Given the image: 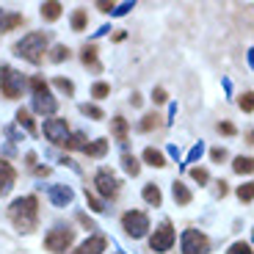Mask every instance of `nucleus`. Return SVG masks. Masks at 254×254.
<instances>
[{
    "instance_id": "f257e3e1",
    "label": "nucleus",
    "mask_w": 254,
    "mask_h": 254,
    "mask_svg": "<svg viewBox=\"0 0 254 254\" xmlns=\"http://www.w3.org/2000/svg\"><path fill=\"white\" fill-rule=\"evenodd\" d=\"M8 221L14 224L17 232L31 235L33 229H36V221H39V199L33 196V193L14 199V202L8 204Z\"/></svg>"
},
{
    "instance_id": "f03ea898",
    "label": "nucleus",
    "mask_w": 254,
    "mask_h": 254,
    "mask_svg": "<svg viewBox=\"0 0 254 254\" xmlns=\"http://www.w3.org/2000/svg\"><path fill=\"white\" fill-rule=\"evenodd\" d=\"M47 47H50V39H47L42 31H31V33H25V36L19 39V42H14V47H11V50H14V56L25 58L28 64L39 66V64L45 61Z\"/></svg>"
},
{
    "instance_id": "7ed1b4c3",
    "label": "nucleus",
    "mask_w": 254,
    "mask_h": 254,
    "mask_svg": "<svg viewBox=\"0 0 254 254\" xmlns=\"http://www.w3.org/2000/svg\"><path fill=\"white\" fill-rule=\"evenodd\" d=\"M28 89H31V94H33V111H36L39 116L53 119V114L58 111V102L50 91V83L42 75H33V77H28Z\"/></svg>"
},
{
    "instance_id": "20e7f679",
    "label": "nucleus",
    "mask_w": 254,
    "mask_h": 254,
    "mask_svg": "<svg viewBox=\"0 0 254 254\" xmlns=\"http://www.w3.org/2000/svg\"><path fill=\"white\" fill-rule=\"evenodd\" d=\"M25 91H28V77L19 69H14L11 64H0V94L14 102Z\"/></svg>"
},
{
    "instance_id": "39448f33",
    "label": "nucleus",
    "mask_w": 254,
    "mask_h": 254,
    "mask_svg": "<svg viewBox=\"0 0 254 254\" xmlns=\"http://www.w3.org/2000/svg\"><path fill=\"white\" fill-rule=\"evenodd\" d=\"M75 243V229L69 224H56L45 235V252L50 254H66V249Z\"/></svg>"
},
{
    "instance_id": "423d86ee",
    "label": "nucleus",
    "mask_w": 254,
    "mask_h": 254,
    "mask_svg": "<svg viewBox=\"0 0 254 254\" xmlns=\"http://www.w3.org/2000/svg\"><path fill=\"white\" fill-rule=\"evenodd\" d=\"M94 188H97V193H100V199L114 202L116 193H119V188H122V183H119V177L114 174V169L102 166V169H97V174H94Z\"/></svg>"
},
{
    "instance_id": "0eeeda50",
    "label": "nucleus",
    "mask_w": 254,
    "mask_h": 254,
    "mask_svg": "<svg viewBox=\"0 0 254 254\" xmlns=\"http://www.w3.org/2000/svg\"><path fill=\"white\" fill-rule=\"evenodd\" d=\"M122 229H125L133 241H138V238H144L146 232H149V216L141 213V210H125V213H122Z\"/></svg>"
},
{
    "instance_id": "6e6552de",
    "label": "nucleus",
    "mask_w": 254,
    "mask_h": 254,
    "mask_svg": "<svg viewBox=\"0 0 254 254\" xmlns=\"http://www.w3.org/2000/svg\"><path fill=\"white\" fill-rule=\"evenodd\" d=\"M174 243H177V235H174V224L166 218V221L160 224L158 229H155L152 235H149V249H152L155 254H166V252H172Z\"/></svg>"
},
{
    "instance_id": "1a4fd4ad",
    "label": "nucleus",
    "mask_w": 254,
    "mask_h": 254,
    "mask_svg": "<svg viewBox=\"0 0 254 254\" xmlns=\"http://www.w3.org/2000/svg\"><path fill=\"white\" fill-rule=\"evenodd\" d=\"M180 249H183V254H207L210 252V241L204 232H199L196 227H188L180 235Z\"/></svg>"
},
{
    "instance_id": "9d476101",
    "label": "nucleus",
    "mask_w": 254,
    "mask_h": 254,
    "mask_svg": "<svg viewBox=\"0 0 254 254\" xmlns=\"http://www.w3.org/2000/svg\"><path fill=\"white\" fill-rule=\"evenodd\" d=\"M42 133L50 144H64V141L69 138V122L61 119V116H53V119H45V127H42Z\"/></svg>"
},
{
    "instance_id": "9b49d317",
    "label": "nucleus",
    "mask_w": 254,
    "mask_h": 254,
    "mask_svg": "<svg viewBox=\"0 0 254 254\" xmlns=\"http://www.w3.org/2000/svg\"><path fill=\"white\" fill-rule=\"evenodd\" d=\"M47 199H50L53 207H69L72 199H75V190H72L69 185L58 183V185H50V188H47Z\"/></svg>"
},
{
    "instance_id": "f8f14e48",
    "label": "nucleus",
    "mask_w": 254,
    "mask_h": 254,
    "mask_svg": "<svg viewBox=\"0 0 254 254\" xmlns=\"http://www.w3.org/2000/svg\"><path fill=\"white\" fill-rule=\"evenodd\" d=\"M105 249H108V238L105 235H89L72 254H105Z\"/></svg>"
},
{
    "instance_id": "ddd939ff",
    "label": "nucleus",
    "mask_w": 254,
    "mask_h": 254,
    "mask_svg": "<svg viewBox=\"0 0 254 254\" xmlns=\"http://www.w3.org/2000/svg\"><path fill=\"white\" fill-rule=\"evenodd\" d=\"M14 183H17V169L6 158H0V196H6L14 188Z\"/></svg>"
},
{
    "instance_id": "4468645a",
    "label": "nucleus",
    "mask_w": 254,
    "mask_h": 254,
    "mask_svg": "<svg viewBox=\"0 0 254 254\" xmlns=\"http://www.w3.org/2000/svg\"><path fill=\"white\" fill-rule=\"evenodd\" d=\"M80 61H83V66H86L89 72H94V75H100V72L105 69V66L100 64V58H97V45H86V47H83V50H80Z\"/></svg>"
},
{
    "instance_id": "2eb2a0df",
    "label": "nucleus",
    "mask_w": 254,
    "mask_h": 254,
    "mask_svg": "<svg viewBox=\"0 0 254 254\" xmlns=\"http://www.w3.org/2000/svg\"><path fill=\"white\" fill-rule=\"evenodd\" d=\"M25 22V17L19 11H6V8H0V33H8L14 28H19Z\"/></svg>"
},
{
    "instance_id": "dca6fc26",
    "label": "nucleus",
    "mask_w": 254,
    "mask_h": 254,
    "mask_svg": "<svg viewBox=\"0 0 254 254\" xmlns=\"http://www.w3.org/2000/svg\"><path fill=\"white\" fill-rule=\"evenodd\" d=\"M39 14H42V19H45V22H58V19H61V14H64V3H58V0H47V3H42Z\"/></svg>"
},
{
    "instance_id": "f3484780",
    "label": "nucleus",
    "mask_w": 254,
    "mask_h": 254,
    "mask_svg": "<svg viewBox=\"0 0 254 254\" xmlns=\"http://www.w3.org/2000/svg\"><path fill=\"white\" fill-rule=\"evenodd\" d=\"M83 155L86 158H105L108 155V138H94L86 144V149H83Z\"/></svg>"
},
{
    "instance_id": "a211bd4d",
    "label": "nucleus",
    "mask_w": 254,
    "mask_h": 254,
    "mask_svg": "<svg viewBox=\"0 0 254 254\" xmlns=\"http://www.w3.org/2000/svg\"><path fill=\"white\" fill-rule=\"evenodd\" d=\"M172 196H174V202H177L180 207H185V204L193 199V196H190V190H188V185L180 183V180H174V183H172Z\"/></svg>"
},
{
    "instance_id": "6ab92c4d",
    "label": "nucleus",
    "mask_w": 254,
    "mask_h": 254,
    "mask_svg": "<svg viewBox=\"0 0 254 254\" xmlns=\"http://www.w3.org/2000/svg\"><path fill=\"white\" fill-rule=\"evenodd\" d=\"M69 25H72L75 33H83L86 28H89V11H86V8H75L72 17H69Z\"/></svg>"
},
{
    "instance_id": "aec40b11",
    "label": "nucleus",
    "mask_w": 254,
    "mask_h": 254,
    "mask_svg": "<svg viewBox=\"0 0 254 254\" xmlns=\"http://www.w3.org/2000/svg\"><path fill=\"white\" fill-rule=\"evenodd\" d=\"M141 196H144L146 204H152V207H160V202H163V193H160V188L155 183H146L144 190H141Z\"/></svg>"
},
{
    "instance_id": "412c9836",
    "label": "nucleus",
    "mask_w": 254,
    "mask_h": 254,
    "mask_svg": "<svg viewBox=\"0 0 254 254\" xmlns=\"http://www.w3.org/2000/svg\"><path fill=\"white\" fill-rule=\"evenodd\" d=\"M17 125L19 127H25L31 135H39V127H36V122H33V114L28 108H19L17 111Z\"/></svg>"
},
{
    "instance_id": "4be33fe9",
    "label": "nucleus",
    "mask_w": 254,
    "mask_h": 254,
    "mask_svg": "<svg viewBox=\"0 0 254 254\" xmlns=\"http://www.w3.org/2000/svg\"><path fill=\"white\" fill-rule=\"evenodd\" d=\"M141 160H144L146 166H152V169H163V166H166V158L155 149V146H146L144 155H141Z\"/></svg>"
},
{
    "instance_id": "5701e85b",
    "label": "nucleus",
    "mask_w": 254,
    "mask_h": 254,
    "mask_svg": "<svg viewBox=\"0 0 254 254\" xmlns=\"http://www.w3.org/2000/svg\"><path fill=\"white\" fill-rule=\"evenodd\" d=\"M86 144H89V135L83 133V130H75V133H69V138L64 141V146H66V149H86Z\"/></svg>"
},
{
    "instance_id": "b1692460",
    "label": "nucleus",
    "mask_w": 254,
    "mask_h": 254,
    "mask_svg": "<svg viewBox=\"0 0 254 254\" xmlns=\"http://www.w3.org/2000/svg\"><path fill=\"white\" fill-rule=\"evenodd\" d=\"M232 169H235V174H252L254 172V158L252 155H238V158L232 160Z\"/></svg>"
},
{
    "instance_id": "393cba45",
    "label": "nucleus",
    "mask_w": 254,
    "mask_h": 254,
    "mask_svg": "<svg viewBox=\"0 0 254 254\" xmlns=\"http://www.w3.org/2000/svg\"><path fill=\"white\" fill-rule=\"evenodd\" d=\"M111 133H114L119 141L127 138V133H130V125H127L125 116H114V119H111Z\"/></svg>"
},
{
    "instance_id": "a878e982",
    "label": "nucleus",
    "mask_w": 254,
    "mask_h": 254,
    "mask_svg": "<svg viewBox=\"0 0 254 254\" xmlns=\"http://www.w3.org/2000/svg\"><path fill=\"white\" fill-rule=\"evenodd\" d=\"M122 169H125V174L127 177H138V172H141V163H138V158H133V155H122Z\"/></svg>"
},
{
    "instance_id": "bb28decb",
    "label": "nucleus",
    "mask_w": 254,
    "mask_h": 254,
    "mask_svg": "<svg viewBox=\"0 0 254 254\" xmlns=\"http://www.w3.org/2000/svg\"><path fill=\"white\" fill-rule=\"evenodd\" d=\"M50 86H56L64 97H75V83H72L69 77H53Z\"/></svg>"
},
{
    "instance_id": "cd10ccee",
    "label": "nucleus",
    "mask_w": 254,
    "mask_h": 254,
    "mask_svg": "<svg viewBox=\"0 0 254 254\" xmlns=\"http://www.w3.org/2000/svg\"><path fill=\"white\" fill-rule=\"evenodd\" d=\"M77 111H80L83 116H89V119H94V122H102V119H105L102 108H100V105H94V102H83V105H80Z\"/></svg>"
},
{
    "instance_id": "c85d7f7f",
    "label": "nucleus",
    "mask_w": 254,
    "mask_h": 254,
    "mask_svg": "<svg viewBox=\"0 0 254 254\" xmlns=\"http://www.w3.org/2000/svg\"><path fill=\"white\" fill-rule=\"evenodd\" d=\"M158 125H160V116L155 114V111H149V114L138 122V133H149V130H155Z\"/></svg>"
},
{
    "instance_id": "c756f323",
    "label": "nucleus",
    "mask_w": 254,
    "mask_h": 254,
    "mask_svg": "<svg viewBox=\"0 0 254 254\" xmlns=\"http://www.w3.org/2000/svg\"><path fill=\"white\" fill-rule=\"evenodd\" d=\"M69 58H72V50L66 45H56L50 50V61L53 64H64V61H69Z\"/></svg>"
},
{
    "instance_id": "7c9ffc66",
    "label": "nucleus",
    "mask_w": 254,
    "mask_h": 254,
    "mask_svg": "<svg viewBox=\"0 0 254 254\" xmlns=\"http://www.w3.org/2000/svg\"><path fill=\"white\" fill-rule=\"evenodd\" d=\"M91 97H94V100H105V97H111V86L105 80L91 83Z\"/></svg>"
},
{
    "instance_id": "2f4dec72",
    "label": "nucleus",
    "mask_w": 254,
    "mask_h": 254,
    "mask_svg": "<svg viewBox=\"0 0 254 254\" xmlns=\"http://www.w3.org/2000/svg\"><path fill=\"white\" fill-rule=\"evenodd\" d=\"M238 199H241L243 204L254 202V183H243L241 188H238Z\"/></svg>"
},
{
    "instance_id": "473e14b6",
    "label": "nucleus",
    "mask_w": 254,
    "mask_h": 254,
    "mask_svg": "<svg viewBox=\"0 0 254 254\" xmlns=\"http://www.w3.org/2000/svg\"><path fill=\"white\" fill-rule=\"evenodd\" d=\"M188 177L193 180L196 185H207V183H210V174H207V169H199V166H196V169H190V172H188Z\"/></svg>"
},
{
    "instance_id": "72a5a7b5",
    "label": "nucleus",
    "mask_w": 254,
    "mask_h": 254,
    "mask_svg": "<svg viewBox=\"0 0 254 254\" xmlns=\"http://www.w3.org/2000/svg\"><path fill=\"white\" fill-rule=\"evenodd\" d=\"M238 105H241L243 114H252L254 111V91H246V94L238 97Z\"/></svg>"
},
{
    "instance_id": "f704fd0d",
    "label": "nucleus",
    "mask_w": 254,
    "mask_h": 254,
    "mask_svg": "<svg viewBox=\"0 0 254 254\" xmlns=\"http://www.w3.org/2000/svg\"><path fill=\"white\" fill-rule=\"evenodd\" d=\"M86 204H89V207L94 210V213H105V210H108V204L100 202V199H97L94 193H89V188H86Z\"/></svg>"
},
{
    "instance_id": "c9c22d12",
    "label": "nucleus",
    "mask_w": 254,
    "mask_h": 254,
    "mask_svg": "<svg viewBox=\"0 0 254 254\" xmlns=\"http://www.w3.org/2000/svg\"><path fill=\"white\" fill-rule=\"evenodd\" d=\"M227 254H254V252H252V246H249L246 241H235L232 246H229Z\"/></svg>"
},
{
    "instance_id": "e433bc0d",
    "label": "nucleus",
    "mask_w": 254,
    "mask_h": 254,
    "mask_svg": "<svg viewBox=\"0 0 254 254\" xmlns=\"http://www.w3.org/2000/svg\"><path fill=\"white\" fill-rule=\"evenodd\" d=\"M227 149H224V146H213V149H210V160H213V163H224V160H227Z\"/></svg>"
},
{
    "instance_id": "4c0bfd02",
    "label": "nucleus",
    "mask_w": 254,
    "mask_h": 254,
    "mask_svg": "<svg viewBox=\"0 0 254 254\" xmlns=\"http://www.w3.org/2000/svg\"><path fill=\"white\" fill-rule=\"evenodd\" d=\"M218 133L221 135H238V127L232 122H218Z\"/></svg>"
},
{
    "instance_id": "58836bf2",
    "label": "nucleus",
    "mask_w": 254,
    "mask_h": 254,
    "mask_svg": "<svg viewBox=\"0 0 254 254\" xmlns=\"http://www.w3.org/2000/svg\"><path fill=\"white\" fill-rule=\"evenodd\" d=\"M202 152H204V144H202V141H199V144H193V146H190V152H188V163L199 160V158H202Z\"/></svg>"
},
{
    "instance_id": "ea45409f",
    "label": "nucleus",
    "mask_w": 254,
    "mask_h": 254,
    "mask_svg": "<svg viewBox=\"0 0 254 254\" xmlns=\"http://www.w3.org/2000/svg\"><path fill=\"white\" fill-rule=\"evenodd\" d=\"M152 102L155 105H163V102H169V94L163 89H152Z\"/></svg>"
},
{
    "instance_id": "a19ab883",
    "label": "nucleus",
    "mask_w": 254,
    "mask_h": 254,
    "mask_svg": "<svg viewBox=\"0 0 254 254\" xmlns=\"http://www.w3.org/2000/svg\"><path fill=\"white\" fill-rule=\"evenodd\" d=\"M97 8H100V11H105V14H114V0H100V3H97Z\"/></svg>"
},
{
    "instance_id": "79ce46f5",
    "label": "nucleus",
    "mask_w": 254,
    "mask_h": 254,
    "mask_svg": "<svg viewBox=\"0 0 254 254\" xmlns=\"http://www.w3.org/2000/svg\"><path fill=\"white\" fill-rule=\"evenodd\" d=\"M130 8H133V0H127V3H122V6H116V8H114V14H116V17H122V14H127Z\"/></svg>"
},
{
    "instance_id": "37998d69",
    "label": "nucleus",
    "mask_w": 254,
    "mask_h": 254,
    "mask_svg": "<svg viewBox=\"0 0 254 254\" xmlns=\"http://www.w3.org/2000/svg\"><path fill=\"white\" fill-rule=\"evenodd\" d=\"M227 190H229V185H227V183H216V196H218V199L227 196Z\"/></svg>"
},
{
    "instance_id": "c03bdc74",
    "label": "nucleus",
    "mask_w": 254,
    "mask_h": 254,
    "mask_svg": "<svg viewBox=\"0 0 254 254\" xmlns=\"http://www.w3.org/2000/svg\"><path fill=\"white\" fill-rule=\"evenodd\" d=\"M77 221H80V224H83V227H86V229H94V221H91L89 216H83V213H77Z\"/></svg>"
},
{
    "instance_id": "a18cd8bd",
    "label": "nucleus",
    "mask_w": 254,
    "mask_h": 254,
    "mask_svg": "<svg viewBox=\"0 0 254 254\" xmlns=\"http://www.w3.org/2000/svg\"><path fill=\"white\" fill-rule=\"evenodd\" d=\"M33 174H36V177H50V166H36Z\"/></svg>"
},
{
    "instance_id": "49530a36",
    "label": "nucleus",
    "mask_w": 254,
    "mask_h": 254,
    "mask_svg": "<svg viewBox=\"0 0 254 254\" xmlns=\"http://www.w3.org/2000/svg\"><path fill=\"white\" fill-rule=\"evenodd\" d=\"M58 163H61V166H69V169H75V172H77V163H75L72 158H66V155H64V158H58Z\"/></svg>"
},
{
    "instance_id": "de8ad7c7",
    "label": "nucleus",
    "mask_w": 254,
    "mask_h": 254,
    "mask_svg": "<svg viewBox=\"0 0 254 254\" xmlns=\"http://www.w3.org/2000/svg\"><path fill=\"white\" fill-rule=\"evenodd\" d=\"M3 155H6V160H8V158H14V155H17V149H14V144H6V146H3Z\"/></svg>"
},
{
    "instance_id": "09e8293b",
    "label": "nucleus",
    "mask_w": 254,
    "mask_h": 254,
    "mask_svg": "<svg viewBox=\"0 0 254 254\" xmlns=\"http://www.w3.org/2000/svg\"><path fill=\"white\" fill-rule=\"evenodd\" d=\"M169 155H172L174 160H180V149H177V146H174V144H169Z\"/></svg>"
},
{
    "instance_id": "8fccbe9b",
    "label": "nucleus",
    "mask_w": 254,
    "mask_h": 254,
    "mask_svg": "<svg viewBox=\"0 0 254 254\" xmlns=\"http://www.w3.org/2000/svg\"><path fill=\"white\" fill-rule=\"evenodd\" d=\"M130 102H133L135 108H138V105H141V94H133V97H130Z\"/></svg>"
},
{
    "instance_id": "3c124183",
    "label": "nucleus",
    "mask_w": 254,
    "mask_h": 254,
    "mask_svg": "<svg viewBox=\"0 0 254 254\" xmlns=\"http://www.w3.org/2000/svg\"><path fill=\"white\" fill-rule=\"evenodd\" d=\"M249 64H252V66H254V47H252V50H249Z\"/></svg>"
},
{
    "instance_id": "603ef678",
    "label": "nucleus",
    "mask_w": 254,
    "mask_h": 254,
    "mask_svg": "<svg viewBox=\"0 0 254 254\" xmlns=\"http://www.w3.org/2000/svg\"><path fill=\"white\" fill-rule=\"evenodd\" d=\"M249 141H252V144H254V130H249Z\"/></svg>"
},
{
    "instance_id": "864d4df0",
    "label": "nucleus",
    "mask_w": 254,
    "mask_h": 254,
    "mask_svg": "<svg viewBox=\"0 0 254 254\" xmlns=\"http://www.w3.org/2000/svg\"><path fill=\"white\" fill-rule=\"evenodd\" d=\"M252 243H254V229H252Z\"/></svg>"
},
{
    "instance_id": "5fc2aeb1",
    "label": "nucleus",
    "mask_w": 254,
    "mask_h": 254,
    "mask_svg": "<svg viewBox=\"0 0 254 254\" xmlns=\"http://www.w3.org/2000/svg\"><path fill=\"white\" fill-rule=\"evenodd\" d=\"M119 254H122V252H119Z\"/></svg>"
}]
</instances>
